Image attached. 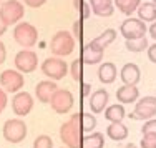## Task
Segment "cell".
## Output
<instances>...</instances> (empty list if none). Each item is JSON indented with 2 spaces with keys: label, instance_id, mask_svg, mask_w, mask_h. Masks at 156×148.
Here are the masks:
<instances>
[{
  "label": "cell",
  "instance_id": "obj_1",
  "mask_svg": "<svg viewBox=\"0 0 156 148\" xmlns=\"http://www.w3.org/2000/svg\"><path fill=\"white\" fill-rule=\"evenodd\" d=\"M60 138L68 148H81L83 132L80 127V113H75L60 127Z\"/></svg>",
  "mask_w": 156,
  "mask_h": 148
},
{
  "label": "cell",
  "instance_id": "obj_2",
  "mask_svg": "<svg viewBox=\"0 0 156 148\" xmlns=\"http://www.w3.org/2000/svg\"><path fill=\"white\" fill-rule=\"evenodd\" d=\"M50 49L51 53L57 55V57H66L70 55L75 49V38L72 37V33H68L66 30H60L53 35L50 42Z\"/></svg>",
  "mask_w": 156,
  "mask_h": 148
},
{
  "label": "cell",
  "instance_id": "obj_3",
  "mask_svg": "<svg viewBox=\"0 0 156 148\" xmlns=\"http://www.w3.org/2000/svg\"><path fill=\"white\" fill-rule=\"evenodd\" d=\"M13 38H15V42L18 45L28 49V47H33L37 43V40H38V32H37V28L33 27L32 23L22 22V23H18L17 27L13 28Z\"/></svg>",
  "mask_w": 156,
  "mask_h": 148
},
{
  "label": "cell",
  "instance_id": "obj_4",
  "mask_svg": "<svg viewBox=\"0 0 156 148\" xmlns=\"http://www.w3.org/2000/svg\"><path fill=\"white\" fill-rule=\"evenodd\" d=\"M42 72L45 73L50 80H62L68 72V65L66 62L60 57H53V58H47L42 63Z\"/></svg>",
  "mask_w": 156,
  "mask_h": 148
},
{
  "label": "cell",
  "instance_id": "obj_5",
  "mask_svg": "<svg viewBox=\"0 0 156 148\" xmlns=\"http://www.w3.org/2000/svg\"><path fill=\"white\" fill-rule=\"evenodd\" d=\"M0 17L5 22L7 27L12 23H17L23 17V5L20 2H17V0H7L0 7Z\"/></svg>",
  "mask_w": 156,
  "mask_h": 148
},
{
  "label": "cell",
  "instance_id": "obj_6",
  "mask_svg": "<svg viewBox=\"0 0 156 148\" xmlns=\"http://www.w3.org/2000/svg\"><path fill=\"white\" fill-rule=\"evenodd\" d=\"M146 30L148 28H146V25H144V22H141L140 18H126L120 27L121 35H123L126 40L143 38V37L146 35Z\"/></svg>",
  "mask_w": 156,
  "mask_h": 148
},
{
  "label": "cell",
  "instance_id": "obj_7",
  "mask_svg": "<svg viewBox=\"0 0 156 148\" xmlns=\"http://www.w3.org/2000/svg\"><path fill=\"white\" fill-rule=\"evenodd\" d=\"M3 136L10 143H20L27 136V125L22 120H7L3 125Z\"/></svg>",
  "mask_w": 156,
  "mask_h": 148
},
{
  "label": "cell",
  "instance_id": "obj_8",
  "mask_svg": "<svg viewBox=\"0 0 156 148\" xmlns=\"http://www.w3.org/2000/svg\"><path fill=\"white\" fill-rule=\"evenodd\" d=\"M50 105H51V110H55L57 113H68L70 110L73 108V95L70 93L68 90H60L58 88L50 98Z\"/></svg>",
  "mask_w": 156,
  "mask_h": 148
},
{
  "label": "cell",
  "instance_id": "obj_9",
  "mask_svg": "<svg viewBox=\"0 0 156 148\" xmlns=\"http://www.w3.org/2000/svg\"><path fill=\"white\" fill-rule=\"evenodd\" d=\"M156 115V97H144L136 103L135 112L129 115V118L136 120H151Z\"/></svg>",
  "mask_w": 156,
  "mask_h": 148
},
{
  "label": "cell",
  "instance_id": "obj_10",
  "mask_svg": "<svg viewBox=\"0 0 156 148\" xmlns=\"http://www.w3.org/2000/svg\"><path fill=\"white\" fill-rule=\"evenodd\" d=\"M38 65V57L35 52L30 50H22L15 55V67L22 73H30Z\"/></svg>",
  "mask_w": 156,
  "mask_h": 148
},
{
  "label": "cell",
  "instance_id": "obj_11",
  "mask_svg": "<svg viewBox=\"0 0 156 148\" xmlns=\"http://www.w3.org/2000/svg\"><path fill=\"white\" fill-rule=\"evenodd\" d=\"M0 85L5 88L7 92L15 93L22 87H23V75L17 70H5L0 75Z\"/></svg>",
  "mask_w": 156,
  "mask_h": 148
},
{
  "label": "cell",
  "instance_id": "obj_12",
  "mask_svg": "<svg viewBox=\"0 0 156 148\" xmlns=\"http://www.w3.org/2000/svg\"><path fill=\"white\" fill-rule=\"evenodd\" d=\"M12 108L18 117H25L30 113V110L33 108V98L30 93L27 92H18L12 100Z\"/></svg>",
  "mask_w": 156,
  "mask_h": 148
},
{
  "label": "cell",
  "instance_id": "obj_13",
  "mask_svg": "<svg viewBox=\"0 0 156 148\" xmlns=\"http://www.w3.org/2000/svg\"><path fill=\"white\" fill-rule=\"evenodd\" d=\"M103 50L105 49H101L98 43H95L93 40H91V42L87 43V45L83 47V50H81V62H83V63H88V65L100 63L101 58H103Z\"/></svg>",
  "mask_w": 156,
  "mask_h": 148
},
{
  "label": "cell",
  "instance_id": "obj_14",
  "mask_svg": "<svg viewBox=\"0 0 156 148\" xmlns=\"http://www.w3.org/2000/svg\"><path fill=\"white\" fill-rule=\"evenodd\" d=\"M57 82H51V80H47V82H40L35 87V95L37 98L40 100L42 103H50L51 95L57 92Z\"/></svg>",
  "mask_w": 156,
  "mask_h": 148
},
{
  "label": "cell",
  "instance_id": "obj_15",
  "mask_svg": "<svg viewBox=\"0 0 156 148\" xmlns=\"http://www.w3.org/2000/svg\"><path fill=\"white\" fill-rule=\"evenodd\" d=\"M120 77H121V82H123L125 85H136L141 78V72H140L138 65L126 63L123 68H121Z\"/></svg>",
  "mask_w": 156,
  "mask_h": 148
},
{
  "label": "cell",
  "instance_id": "obj_16",
  "mask_svg": "<svg viewBox=\"0 0 156 148\" xmlns=\"http://www.w3.org/2000/svg\"><path fill=\"white\" fill-rule=\"evenodd\" d=\"M108 103V92L106 90H96L90 97V108L93 113H101Z\"/></svg>",
  "mask_w": 156,
  "mask_h": 148
},
{
  "label": "cell",
  "instance_id": "obj_17",
  "mask_svg": "<svg viewBox=\"0 0 156 148\" xmlns=\"http://www.w3.org/2000/svg\"><path fill=\"white\" fill-rule=\"evenodd\" d=\"M140 97V92L136 85H123L116 90V98L120 103H131Z\"/></svg>",
  "mask_w": 156,
  "mask_h": 148
},
{
  "label": "cell",
  "instance_id": "obj_18",
  "mask_svg": "<svg viewBox=\"0 0 156 148\" xmlns=\"http://www.w3.org/2000/svg\"><path fill=\"white\" fill-rule=\"evenodd\" d=\"M90 9L95 15L110 17L113 15V0H90Z\"/></svg>",
  "mask_w": 156,
  "mask_h": 148
},
{
  "label": "cell",
  "instance_id": "obj_19",
  "mask_svg": "<svg viewBox=\"0 0 156 148\" xmlns=\"http://www.w3.org/2000/svg\"><path fill=\"white\" fill-rule=\"evenodd\" d=\"M98 78L101 83H113L116 78V67L111 62H105L98 68Z\"/></svg>",
  "mask_w": 156,
  "mask_h": 148
},
{
  "label": "cell",
  "instance_id": "obj_20",
  "mask_svg": "<svg viewBox=\"0 0 156 148\" xmlns=\"http://www.w3.org/2000/svg\"><path fill=\"white\" fill-rule=\"evenodd\" d=\"M106 135L115 142H121L128 136V128L121 121H115V123H110V127L106 128Z\"/></svg>",
  "mask_w": 156,
  "mask_h": 148
},
{
  "label": "cell",
  "instance_id": "obj_21",
  "mask_svg": "<svg viewBox=\"0 0 156 148\" xmlns=\"http://www.w3.org/2000/svg\"><path fill=\"white\" fill-rule=\"evenodd\" d=\"M103 146H105V136L100 132L91 133V135H83V138H81V148H103Z\"/></svg>",
  "mask_w": 156,
  "mask_h": 148
},
{
  "label": "cell",
  "instance_id": "obj_22",
  "mask_svg": "<svg viewBox=\"0 0 156 148\" xmlns=\"http://www.w3.org/2000/svg\"><path fill=\"white\" fill-rule=\"evenodd\" d=\"M138 17L141 22H154L156 20V7L151 2L140 3L138 7Z\"/></svg>",
  "mask_w": 156,
  "mask_h": 148
},
{
  "label": "cell",
  "instance_id": "obj_23",
  "mask_svg": "<svg viewBox=\"0 0 156 148\" xmlns=\"http://www.w3.org/2000/svg\"><path fill=\"white\" fill-rule=\"evenodd\" d=\"M105 118L111 123H115V121H121L125 118V108L123 105H111L108 108L105 110Z\"/></svg>",
  "mask_w": 156,
  "mask_h": 148
},
{
  "label": "cell",
  "instance_id": "obj_24",
  "mask_svg": "<svg viewBox=\"0 0 156 148\" xmlns=\"http://www.w3.org/2000/svg\"><path fill=\"white\" fill-rule=\"evenodd\" d=\"M113 2H115V5L118 7V10H121L125 15H131V13L140 7L141 0H113Z\"/></svg>",
  "mask_w": 156,
  "mask_h": 148
},
{
  "label": "cell",
  "instance_id": "obj_25",
  "mask_svg": "<svg viewBox=\"0 0 156 148\" xmlns=\"http://www.w3.org/2000/svg\"><path fill=\"white\" fill-rule=\"evenodd\" d=\"M115 38H116V32H115L113 28H106V30L101 33V35L96 37L93 42H95V43H98V45L101 47V49H106V47H108L111 42H115Z\"/></svg>",
  "mask_w": 156,
  "mask_h": 148
},
{
  "label": "cell",
  "instance_id": "obj_26",
  "mask_svg": "<svg viewBox=\"0 0 156 148\" xmlns=\"http://www.w3.org/2000/svg\"><path fill=\"white\" fill-rule=\"evenodd\" d=\"M80 127L83 133H90L96 127V120L91 113H80Z\"/></svg>",
  "mask_w": 156,
  "mask_h": 148
},
{
  "label": "cell",
  "instance_id": "obj_27",
  "mask_svg": "<svg viewBox=\"0 0 156 148\" xmlns=\"http://www.w3.org/2000/svg\"><path fill=\"white\" fill-rule=\"evenodd\" d=\"M125 45L129 52H143L144 49H148V40L146 37L138 38V40H126Z\"/></svg>",
  "mask_w": 156,
  "mask_h": 148
},
{
  "label": "cell",
  "instance_id": "obj_28",
  "mask_svg": "<svg viewBox=\"0 0 156 148\" xmlns=\"http://www.w3.org/2000/svg\"><path fill=\"white\" fill-rule=\"evenodd\" d=\"M73 5L80 12V20H85V18H88L91 15V9L88 2H85V0H73Z\"/></svg>",
  "mask_w": 156,
  "mask_h": 148
},
{
  "label": "cell",
  "instance_id": "obj_29",
  "mask_svg": "<svg viewBox=\"0 0 156 148\" xmlns=\"http://www.w3.org/2000/svg\"><path fill=\"white\" fill-rule=\"evenodd\" d=\"M72 77L75 82H83V62H81V58H78L72 63Z\"/></svg>",
  "mask_w": 156,
  "mask_h": 148
},
{
  "label": "cell",
  "instance_id": "obj_30",
  "mask_svg": "<svg viewBox=\"0 0 156 148\" xmlns=\"http://www.w3.org/2000/svg\"><path fill=\"white\" fill-rule=\"evenodd\" d=\"M33 148H53V142L48 135H38L33 142Z\"/></svg>",
  "mask_w": 156,
  "mask_h": 148
},
{
  "label": "cell",
  "instance_id": "obj_31",
  "mask_svg": "<svg viewBox=\"0 0 156 148\" xmlns=\"http://www.w3.org/2000/svg\"><path fill=\"white\" fill-rule=\"evenodd\" d=\"M73 35H75V38H78V42L85 40V25H83V20H80V18L73 23Z\"/></svg>",
  "mask_w": 156,
  "mask_h": 148
},
{
  "label": "cell",
  "instance_id": "obj_32",
  "mask_svg": "<svg viewBox=\"0 0 156 148\" xmlns=\"http://www.w3.org/2000/svg\"><path fill=\"white\" fill-rule=\"evenodd\" d=\"M141 148H156V135L146 133V135L141 138Z\"/></svg>",
  "mask_w": 156,
  "mask_h": 148
},
{
  "label": "cell",
  "instance_id": "obj_33",
  "mask_svg": "<svg viewBox=\"0 0 156 148\" xmlns=\"http://www.w3.org/2000/svg\"><path fill=\"white\" fill-rule=\"evenodd\" d=\"M141 133H143V135H146V133H153V135H156V118L148 120L146 123L143 125V128H141Z\"/></svg>",
  "mask_w": 156,
  "mask_h": 148
},
{
  "label": "cell",
  "instance_id": "obj_34",
  "mask_svg": "<svg viewBox=\"0 0 156 148\" xmlns=\"http://www.w3.org/2000/svg\"><path fill=\"white\" fill-rule=\"evenodd\" d=\"M45 2L47 0H25V5L32 7V9H38V7H42Z\"/></svg>",
  "mask_w": 156,
  "mask_h": 148
},
{
  "label": "cell",
  "instance_id": "obj_35",
  "mask_svg": "<svg viewBox=\"0 0 156 148\" xmlns=\"http://www.w3.org/2000/svg\"><path fill=\"white\" fill-rule=\"evenodd\" d=\"M148 58H150L153 63H156V43L148 47Z\"/></svg>",
  "mask_w": 156,
  "mask_h": 148
},
{
  "label": "cell",
  "instance_id": "obj_36",
  "mask_svg": "<svg viewBox=\"0 0 156 148\" xmlns=\"http://www.w3.org/2000/svg\"><path fill=\"white\" fill-rule=\"evenodd\" d=\"M7 106V93L0 88V113L3 112V108Z\"/></svg>",
  "mask_w": 156,
  "mask_h": 148
},
{
  "label": "cell",
  "instance_id": "obj_37",
  "mask_svg": "<svg viewBox=\"0 0 156 148\" xmlns=\"http://www.w3.org/2000/svg\"><path fill=\"white\" fill-rule=\"evenodd\" d=\"M91 90V85L90 83H81V97H88Z\"/></svg>",
  "mask_w": 156,
  "mask_h": 148
},
{
  "label": "cell",
  "instance_id": "obj_38",
  "mask_svg": "<svg viewBox=\"0 0 156 148\" xmlns=\"http://www.w3.org/2000/svg\"><path fill=\"white\" fill-rule=\"evenodd\" d=\"M5 57H7V52H5V45L0 42V65L5 62Z\"/></svg>",
  "mask_w": 156,
  "mask_h": 148
},
{
  "label": "cell",
  "instance_id": "obj_39",
  "mask_svg": "<svg viewBox=\"0 0 156 148\" xmlns=\"http://www.w3.org/2000/svg\"><path fill=\"white\" fill-rule=\"evenodd\" d=\"M148 30H150V35L153 37V40H156V22H153V25H151Z\"/></svg>",
  "mask_w": 156,
  "mask_h": 148
},
{
  "label": "cell",
  "instance_id": "obj_40",
  "mask_svg": "<svg viewBox=\"0 0 156 148\" xmlns=\"http://www.w3.org/2000/svg\"><path fill=\"white\" fill-rule=\"evenodd\" d=\"M5 30H7V25H5V22L2 20V17H0V35H3Z\"/></svg>",
  "mask_w": 156,
  "mask_h": 148
},
{
  "label": "cell",
  "instance_id": "obj_41",
  "mask_svg": "<svg viewBox=\"0 0 156 148\" xmlns=\"http://www.w3.org/2000/svg\"><path fill=\"white\" fill-rule=\"evenodd\" d=\"M125 148H138V146H136V145H133V143H128V145H126Z\"/></svg>",
  "mask_w": 156,
  "mask_h": 148
},
{
  "label": "cell",
  "instance_id": "obj_42",
  "mask_svg": "<svg viewBox=\"0 0 156 148\" xmlns=\"http://www.w3.org/2000/svg\"><path fill=\"white\" fill-rule=\"evenodd\" d=\"M151 3H153V5L156 7V0H151Z\"/></svg>",
  "mask_w": 156,
  "mask_h": 148
},
{
  "label": "cell",
  "instance_id": "obj_43",
  "mask_svg": "<svg viewBox=\"0 0 156 148\" xmlns=\"http://www.w3.org/2000/svg\"><path fill=\"white\" fill-rule=\"evenodd\" d=\"M0 2H2V0H0Z\"/></svg>",
  "mask_w": 156,
  "mask_h": 148
}]
</instances>
